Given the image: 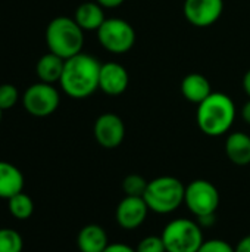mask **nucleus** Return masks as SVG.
Returning <instances> with one entry per match:
<instances>
[{"label":"nucleus","mask_w":250,"mask_h":252,"mask_svg":"<svg viewBox=\"0 0 250 252\" xmlns=\"http://www.w3.org/2000/svg\"><path fill=\"white\" fill-rule=\"evenodd\" d=\"M102 63L88 53H78L65 59L60 87L63 93L72 99H87L99 90V74Z\"/></svg>","instance_id":"obj_1"},{"label":"nucleus","mask_w":250,"mask_h":252,"mask_svg":"<svg viewBox=\"0 0 250 252\" xmlns=\"http://www.w3.org/2000/svg\"><path fill=\"white\" fill-rule=\"evenodd\" d=\"M236 120V105L233 99L221 92H212L197 105L196 123L200 131L211 137H220L230 131Z\"/></svg>","instance_id":"obj_2"},{"label":"nucleus","mask_w":250,"mask_h":252,"mask_svg":"<svg viewBox=\"0 0 250 252\" xmlns=\"http://www.w3.org/2000/svg\"><path fill=\"white\" fill-rule=\"evenodd\" d=\"M46 44L49 52L69 59L83 52L84 30L69 16L53 18L46 28Z\"/></svg>","instance_id":"obj_3"},{"label":"nucleus","mask_w":250,"mask_h":252,"mask_svg":"<svg viewBox=\"0 0 250 252\" xmlns=\"http://www.w3.org/2000/svg\"><path fill=\"white\" fill-rule=\"evenodd\" d=\"M186 186L172 176H161L147 183L143 199L150 211L156 214H171L184 204Z\"/></svg>","instance_id":"obj_4"},{"label":"nucleus","mask_w":250,"mask_h":252,"mask_svg":"<svg viewBox=\"0 0 250 252\" xmlns=\"http://www.w3.org/2000/svg\"><path fill=\"white\" fill-rule=\"evenodd\" d=\"M167 252H197L203 239L202 226L190 219H175L162 230Z\"/></svg>","instance_id":"obj_5"},{"label":"nucleus","mask_w":250,"mask_h":252,"mask_svg":"<svg viewBox=\"0 0 250 252\" xmlns=\"http://www.w3.org/2000/svg\"><path fill=\"white\" fill-rule=\"evenodd\" d=\"M97 38L106 52L124 55L134 47L136 31L133 25L122 18H106L97 30Z\"/></svg>","instance_id":"obj_6"},{"label":"nucleus","mask_w":250,"mask_h":252,"mask_svg":"<svg viewBox=\"0 0 250 252\" xmlns=\"http://www.w3.org/2000/svg\"><path fill=\"white\" fill-rule=\"evenodd\" d=\"M184 204L197 220L212 217L220 207V192L214 183L197 179L186 186Z\"/></svg>","instance_id":"obj_7"},{"label":"nucleus","mask_w":250,"mask_h":252,"mask_svg":"<svg viewBox=\"0 0 250 252\" xmlns=\"http://www.w3.org/2000/svg\"><path fill=\"white\" fill-rule=\"evenodd\" d=\"M60 103V94L53 84L35 83L31 84L22 94V105L25 111L38 118L52 115Z\"/></svg>","instance_id":"obj_8"},{"label":"nucleus","mask_w":250,"mask_h":252,"mask_svg":"<svg viewBox=\"0 0 250 252\" xmlns=\"http://www.w3.org/2000/svg\"><path fill=\"white\" fill-rule=\"evenodd\" d=\"M224 12V0H184L183 13L189 24L197 28L212 27Z\"/></svg>","instance_id":"obj_9"},{"label":"nucleus","mask_w":250,"mask_h":252,"mask_svg":"<svg viewBox=\"0 0 250 252\" xmlns=\"http://www.w3.org/2000/svg\"><path fill=\"white\" fill-rule=\"evenodd\" d=\"M94 139L105 149L118 148L125 137V124L116 114L106 112L97 117L94 123Z\"/></svg>","instance_id":"obj_10"},{"label":"nucleus","mask_w":250,"mask_h":252,"mask_svg":"<svg viewBox=\"0 0 250 252\" xmlns=\"http://www.w3.org/2000/svg\"><path fill=\"white\" fill-rule=\"evenodd\" d=\"M146 201L140 196H124L115 210L116 223L125 230H134L140 227L149 214Z\"/></svg>","instance_id":"obj_11"},{"label":"nucleus","mask_w":250,"mask_h":252,"mask_svg":"<svg viewBox=\"0 0 250 252\" xmlns=\"http://www.w3.org/2000/svg\"><path fill=\"white\" fill-rule=\"evenodd\" d=\"M130 86V74L118 62L102 63L99 74V90L108 96H121Z\"/></svg>","instance_id":"obj_12"},{"label":"nucleus","mask_w":250,"mask_h":252,"mask_svg":"<svg viewBox=\"0 0 250 252\" xmlns=\"http://www.w3.org/2000/svg\"><path fill=\"white\" fill-rule=\"evenodd\" d=\"M180 89H181V94L184 96V99L192 103H196V105L202 103L212 93L209 80L199 72L187 74L183 78Z\"/></svg>","instance_id":"obj_13"},{"label":"nucleus","mask_w":250,"mask_h":252,"mask_svg":"<svg viewBox=\"0 0 250 252\" xmlns=\"http://www.w3.org/2000/svg\"><path fill=\"white\" fill-rule=\"evenodd\" d=\"M227 158L239 167L250 164V136L245 131H233L225 140Z\"/></svg>","instance_id":"obj_14"},{"label":"nucleus","mask_w":250,"mask_h":252,"mask_svg":"<svg viewBox=\"0 0 250 252\" xmlns=\"http://www.w3.org/2000/svg\"><path fill=\"white\" fill-rule=\"evenodd\" d=\"M103 9L105 7L100 6L96 0L84 1L75 9L74 19L84 31H97L106 21Z\"/></svg>","instance_id":"obj_15"},{"label":"nucleus","mask_w":250,"mask_h":252,"mask_svg":"<svg viewBox=\"0 0 250 252\" xmlns=\"http://www.w3.org/2000/svg\"><path fill=\"white\" fill-rule=\"evenodd\" d=\"M80 252H103L109 245L108 233L99 224L84 226L77 238Z\"/></svg>","instance_id":"obj_16"},{"label":"nucleus","mask_w":250,"mask_h":252,"mask_svg":"<svg viewBox=\"0 0 250 252\" xmlns=\"http://www.w3.org/2000/svg\"><path fill=\"white\" fill-rule=\"evenodd\" d=\"M24 189V176L21 170L6 161H0V199H10Z\"/></svg>","instance_id":"obj_17"},{"label":"nucleus","mask_w":250,"mask_h":252,"mask_svg":"<svg viewBox=\"0 0 250 252\" xmlns=\"http://www.w3.org/2000/svg\"><path fill=\"white\" fill-rule=\"evenodd\" d=\"M63 66H65V59H62L60 56L52 52H47L37 61L35 72L40 81L47 84H55L60 81Z\"/></svg>","instance_id":"obj_18"},{"label":"nucleus","mask_w":250,"mask_h":252,"mask_svg":"<svg viewBox=\"0 0 250 252\" xmlns=\"http://www.w3.org/2000/svg\"><path fill=\"white\" fill-rule=\"evenodd\" d=\"M7 208H9V213L16 220H27L34 213V202L27 193L19 192L18 195L7 199Z\"/></svg>","instance_id":"obj_19"},{"label":"nucleus","mask_w":250,"mask_h":252,"mask_svg":"<svg viewBox=\"0 0 250 252\" xmlns=\"http://www.w3.org/2000/svg\"><path fill=\"white\" fill-rule=\"evenodd\" d=\"M22 236L13 229H0V252H22Z\"/></svg>","instance_id":"obj_20"},{"label":"nucleus","mask_w":250,"mask_h":252,"mask_svg":"<svg viewBox=\"0 0 250 252\" xmlns=\"http://www.w3.org/2000/svg\"><path fill=\"white\" fill-rule=\"evenodd\" d=\"M147 180L140 176V174H128L124 182H122V190L125 196H140L143 198L146 188H147Z\"/></svg>","instance_id":"obj_21"},{"label":"nucleus","mask_w":250,"mask_h":252,"mask_svg":"<svg viewBox=\"0 0 250 252\" xmlns=\"http://www.w3.org/2000/svg\"><path fill=\"white\" fill-rule=\"evenodd\" d=\"M19 100V90L10 83L0 84V109H12Z\"/></svg>","instance_id":"obj_22"},{"label":"nucleus","mask_w":250,"mask_h":252,"mask_svg":"<svg viewBox=\"0 0 250 252\" xmlns=\"http://www.w3.org/2000/svg\"><path fill=\"white\" fill-rule=\"evenodd\" d=\"M136 251L137 252H167V248H165V244H164L162 236L150 235V236L143 238V239L139 242V245L136 247Z\"/></svg>","instance_id":"obj_23"},{"label":"nucleus","mask_w":250,"mask_h":252,"mask_svg":"<svg viewBox=\"0 0 250 252\" xmlns=\"http://www.w3.org/2000/svg\"><path fill=\"white\" fill-rule=\"evenodd\" d=\"M197 252H236L227 241L222 239H209L202 244Z\"/></svg>","instance_id":"obj_24"},{"label":"nucleus","mask_w":250,"mask_h":252,"mask_svg":"<svg viewBox=\"0 0 250 252\" xmlns=\"http://www.w3.org/2000/svg\"><path fill=\"white\" fill-rule=\"evenodd\" d=\"M103 252H137L136 248H131L130 245L127 244H121V242H116V244H109L106 247V250Z\"/></svg>","instance_id":"obj_25"},{"label":"nucleus","mask_w":250,"mask_h":252,"mask_svg":"<svg viewBox=\"0 0 250 252\" xmlns=\"http://www.w3.org/2000/svg\"><path fill=\"white\" fill-rule=\"evenodd\" d=\"M234 251L236 252H250V235L242 238L237 245L234 247Z\"/></svg>","instance_id":"obj_26"},{"label":"nucleus","mask_w":250,"mask_h":252,"mask_svg":"<svg viewBox=\"0 0 250 252\" xmlns=\"http://www.w3.org/2000/svg\"><path fill=\"white\" fill-rule=\"evenodd\" d=\"M100 6L108 7V9H115L118 6H121L125 0H96Z\"/></svg>","instance_id":"obj_27"},{"label":"nucleus","mask_w":250,"mask_h":252,"mask_svg":"<svg viewBox=\"0 0 250 252\" xmlns=\"http://www.w3.org/2000/svg\"><path fill=\"white\" fill-rule=\"evenodd\" d=\"M242 118L246 124L250 126V99L242 106Z\"/></svg>","instance_id":"obj_28"},{"label":"nucleus","mask_w":250,"mask_h":252,"mask_svg":"<svg viewBox=\"0 0 250 252\" xmlns=\"http://www.w3.org/2000/svg\"><path fill=\"white\" fill-rule=\"evenodd\" d=\"M243 90L248 94V97L250 99V69L246 71L245 77H243Z\"/></svg>","instance_id":"obj_29"},{"label":"nucleus","mask_w":250,"mask_h":252,"mask_svg":"<svg viewBox=\"0 0 250 252\" xmlns=\"http://www.w3.org/2000/svg\"><path fill=\"white\" fill-rule=\"evenodd\" d=\"M1 117H3V111L0 109V121H1Z\"/></svg>","instance_id":"obj_30"}]
</instances>
